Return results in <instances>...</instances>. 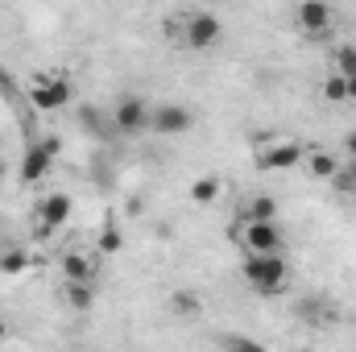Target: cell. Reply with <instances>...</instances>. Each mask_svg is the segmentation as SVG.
Returning a JSON list of instances; mask_svg holds the SVG:
<instances>
[{
    "label": "cell",
    "instance_id": "6da1fadb",
    "mask_svg": "<svg viewBox=\"0 0 356 352\" xmlns=\"http://www.w3.org/2000/svg\"><path fill=\"white\" fill-rule=\"evenodd\" d=\"M241 273H245V282L257 294H282L286 282H290V269H286L282 253H249L245 265H241Z\"/></svg>",
    "mask_w": 356,
    "mask_h": 352
},
{
    "label": "cell",
    "instance_id": "7a4b0ae2",
    "mask_svg": "<svg viewBox=\"0 0 356 352\" xmlns=\"http://www.w3.org/2000/svg\"><path fill=\"white\" fill-rule=\"evenodd\" d=\"M25 91H29V104L38 112H58L71 104V79L67 75H33Z\"/></svg>",
    "mask_w": 356,
    "mask_h": 352
},
{
    "label": "cell",
    "instance_id": "3957f363",
    "mask_svg": "<svg viewBox=\"0 0 356 352\" xmlns=\"http://www.w3.org/2000/svg\"><path fill=\"white\" fill-rule=\"evenodd\" d=\"M220 38H224V21H220L216 13L199 8V13H186V17H182V46H191V50H211Z\"/></svg>",
    "mask_w": 356,
    "mask_h": 352
},
{
    "label": "cell",
    "instance_id": "277c9868",
    "mask_svg": "<svg viewBox=\"0 0 356 352\" xmlns=\"http://www.w3.org/2000/svg\"><path fill=\"white\" fill-rule=\"evenodd\" d=\"M58 150H63V137H42V141H33V145L25 150V158H21V182H42V178L50 175Z\"/></svg>",
    "mask_w": 356,
    "mask_h": 352
},
{
    "label": "cell",
    "instance_id": "5b68a950",
    "mask_svg": "<svg viewBox=\"0 0 356 352\" xmlns=\"http://www.w3.org/2000/svg\"><path fill=\"white\" fill-rule=\"evenodd\" d=\"M241 245L249 253H282L286 237H282L277 220H249V224H241Z\"/></svg>",
    "mask_w": 356,
    "mask_h": 352
},
{
    "label": "cell",
    "instance_id": "8992f818",
    "mask_svg": "<svg viewBox=\"0 0 356 352\" xmlns=\"http://www.w3.org/2000/svg\"><path fill=\"white\" fill-rule=\"evenodd\" d=\"M149 112H154V108H149L141 95H124V99H116V108H112V129L124 133V137L145 133V129H149Z\"/></svg>",
    "mask_w": 356,
    "mask_h": 352
},
{
    "label": "cell",
    "instance_id": "52a82bcc",
    "mask_svg": "<svg viewBox=\"0 0 356 352\" xmlns=\"http://www.w3.org/2000/svg\"><path fill=\"white\" fill-rule=\"evenodd\" d=\"M307 158V150L290 137H277V141H266L257 145V170H290Z\"/></svg>",
    "mask_w": 356,
    "mask_h": 352
},
{
    "label": "cell",
    "instance_id": "ba28073f",
    "mask_svg": "<svg viewBox=\"0 0 356 352\" xmlns=\"http://www.w3.org/2000/svg\"><path fill=\"white\" fill-rule=\"evenodd\" d=\"M191 125H195V116H191V108H182V104H158V108L149 112V129L162 133V137L191 133Z\"/></svg>",
    "mask_w": 356,
    "mask_h": 352
},
{
    "label": "cell",
    "instance_id": "9c48e42d",
    "mask_svg": "<svg viewBox=\"0 0 356 352\" xmlns=\"http://www.w3.org/2000/svg\"><path fill=\"white\" fill-rule=\"evenodd\" d=\"M71 195H63V191H50L42 203H38V232L42 237H50L54 228H63L67 220H71Z\"/></svg>",
    "mask_w": 356,
    "mask_h": 352
},
{
    "label": "cell",
    "instance_id": "30bf717a",
    "mask_svg": "<svg viewBox=\"0 0 356 352\" xmlns=\"http://www.w3.org/2000/svg\"><path fill=\"white\" fill-rule=\"evenodd\" d=\"M294 21H298V29H302V33L319 38V33H327V29H332L336 13H332V4H327V0H302V4H298V13H294Z\"/></svg>",
    "mask_w": 356,
    "mask_h": 352
},
{
    "label": "cell",
    "instance_id": "8fae6325",
    "mask_svg": "<svg viewBox=\"0 0 356 352\" xmlns=\"http://www.w3.org/2000/svg\"><path fill=\"white\" fill-rule=\"evenodd\" d=\"M249 220H277V199H273V195H253V199H245V203H241V224H249Z\"/></svg>",
    "mask_w": 356,
    "mask_h": 352
},
{
    "label": "cell",
    "instance_id": "7c38bea8",
    "mask_svg": "<svg viewBox=\"0 0 356 352\" xmlns=\"http://www.w3.org/2000/svg\"><path fill=\"white\" fill-rule=\"evenodd\" d=\"M91 273H95V265H91L88 253H79V249L63 253V278L67 282H91Z\"/></svg>",
    "mask_w": 356,
    "mask_h": 352
},
{
    "label": "cell",
    "instance_id": "4fadbf2b",
    "mask_svg": "<svg viewBox=\"0 0 356 352\" xmlns=\"http://www.w3.org/2000/svg\"><path fill=\"white\" fill-rule=\"evenodd\" d=\"M307 166H311L315 178H327V182H332V175H336L344 162H340L336 154H327V150H311V154H307Z\"/></svg>",
    "mask_w": 356,
    "mask_h": 352
},
{
    "label": "cell",
    "instance_id": "5bb4252c",
    "mask_svg": "<svg viewBox=\"0 0 356 352\" xmlns=\"http://www.w3.org/2000/svg\"><path fill=\"white\" fill-rule=\"evenodd\" d=\"M91 303H95L91 282H67V307H75V311H91Z\"/></svg>",
    "mask_w": 356,
    "mask_h": 352
},
{
    "label": "cell",
    "instance_id": "9a60e30c",
    "mask_svg": "<svg viewBox=\"0 0 356 352\" xmlns=\"http://www.w3.org/2000/svg\"><path fill=\"white\" fill-rule=\"evenodd\" d=\"M191 199H195V203H216V199H220V178L216 175L195 178V182H191Z\"/></svg>",
    "mask_w": 356,
    "mask_h": 352
},
{
    "label": "cell",
    "instance_id": "2e32d148",
    "mask_svg": "<svg viewBox=\"0 0 356 352\" xmlns=\"http://www.w3.org/2000/svg\"><path fill=\"white\" fill-rule=\"evenodd\" d=\"M95 249H99V253H120V249H124V232H120L116 224H104V228H99Z\"/></svg>",
    "mask_w": 356,
    "mask_h": 352
},
{
    "label": "cell",
    "instance_id": "e0dca14e",
    "mask_svg": "<svg viewBox=\"0 0 356 352\" xmlns=\"http://www.w3.org/2000/svg\"><path fill=\"white\" fill-rule=\"evenodd\" d=\"M25 269H29L25 249H0V273H25Z\"/></svg>",
    "mask_w": 356,
    "mask_h": 352
},
{
    "label": "cell",
    "instance_id": "ac0fdd59",
    "mask_svg": "<svg viewBox=\"0 0 356 352\" xmlns=\"http://www.w3.org/2000/svg\"><path fill=\"white\" fill-rule=\"evenodd\" d=\"M323 99H332V104H344V99H348V79H344L340 71L323 79Z\"/></svg>",
    "mask_w": 356,
    "mask_h": 352
},
{
    "label": "cell",
    "instance_id": "d6986e66",
    "mask_svg": "<svg viewBox=\"0 0 356 352\" xmlns=\"http://www.w3.org/2000/svg\"><path fill=\"white\" fill-rule=\"evenodd\" d=\"M336 71H340L344 79L356 75V46H340V50H336Z\"/></svg>",
    "mask_w": 356,
    "mask_h": 352
},
{
    "label": "cell",
    "instance_id": "ffe728a7",
    "mask_svg": "<svg viewBox=\"0 0 356 352\" xmlns=\"http://www.w3.org/2000/svg\"><path fill=\"white\" fill-rule=\"evenodd\" d=\"M170 307H175L178 315H199V298H195V294H186V290H178L175 298H170Z\"/></svg>",
    "mask_w": 356,
    "mask_h": 352
},
{
    "label": "cell",
    "instance_id": "44dd1931",
    "mask_svg": "<svg viewBox=\"0 0 356 352\" xmlns=\"http://www.w3.org/2000/svg\"><path fill=\"white\" fill-rule=\"evenodd\" d=\"M332 182H336V191H340V195H353V191H356V178H353L348 166H340V170L332 175Z\"/></svg>",
    "mask_w": 356,
    "mask_h": 352
},
{
    "label": "cell",
    "instance_id": "7402d4cb",
    "mask_svg": "<svg viewBox=\"0 0 356 352\" xmlns=\"http://www.w3.org/2000/svg\"><path fill=\"white\" fill-rule=\"evenodd\" d=\"M182 17H186V13H182ZM182 17H178V13H170V17H166V25H162L170 42H182Z\"/></svg>",
    "mask_w": 356,
    "mask_h": 352
},
{
    "label": "cell",
    "instance_id": "603a6c76",
    "mask_svg": "<svg viewBox=\"0 0 356 352\" xmlns=\"http://www.w3.org/2000/svg\"><path fill=\"white\" fill-rule=\"evenodd\" d=\"M220 344L224 349H261V340H249V336H224Z\"/></svg>",
    "mask_w": 356,
    "mask_h": 352
},
{
    "label": "cell",
    "instance_id": "cb8c5ba5",
    "mask_svg": "<svg viewBox=\"0 0 356 352\" xmlns=\"http://www.w3.org/2000/svg\"><path fill=\"white\" fill-rule=\"evenodd\" d=\"M79 116H83V129L88 133H99V112L95 108H79Z\"/></svg>",
    "mask_w": 356,
    "mask_h": 352
},
{
    "label": "cell",
    "instance_id": "d4e9b609",
    "mask_svg": "<svg viewBox=\"0 0 356 352\" xmlns=\"http://www.w3.org/2000/svg\"><path fill=\"white\" fill-rule=\"evenodd\" d=\"M344 158H348V162H356V133H348V137H344Z\"/></svg>",
    "mask_w": 356,
    "mask_h": 352
},
{
    "label": "cell",
    "instance_id": "484cf974",
    "mask_svg": "<svg viewBox=\"0 0 356 352\" xmlns=\"http://www.w3.org/2000/svg\"><path fill=\"white\" fill-rule=\"evenodd\" d=\"M348 99H353V104H356V75H353V79H348Z\"/></svg>",
    "mask_w": 356,
    "mask_h": 352
},
{
    "label": "cell",
    "instance_id": "4316f807",
    "mask_svg": "<svg viewBox=\"0 0 356 352\" xmlns=\"http://www.w3.org/2000/svg\"><path fill=\"white\" fill-rule=\"evenodd\" d=\"M4 340H8V323L0 319V344H4Z\"/></svg>",
    "mask_w": 356,
    "mask_h": 352
},
{
    "label": "cell",
    "instance_id": "83f0119b",
    "mask_svg": "<svg viewBox=\"0 0 356 352\" xmlns=\"http://www.w3.org/2000/svg\"><path fill=\"white\" fill-rule=\"evenodd\" d=\"M348 170H353V178H356V162H348Z\"/></svg>",
    "mask_w": 356,
    "mask_h": 352
},
{
    "label": "cell",
    "instance_id": "f1b7e54d",
    "mask_svg": "<svg viewBox=\"0 0 356 352\" xmlns=\"http://www.w3.org/2000/svg\"><path fill=\"white\" fill-rule=\"evenodd\" d=\"M0 182H4V162H0Z\"/></svg>",
    "mask_w": 356,
    "mask_h": 352
}]
</instances>
